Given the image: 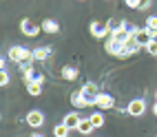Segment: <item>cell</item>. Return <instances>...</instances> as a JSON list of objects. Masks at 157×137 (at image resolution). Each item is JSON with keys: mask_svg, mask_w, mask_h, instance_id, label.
Masks as SVG:
<instances>
[{"mask_svg": "<svg viewBox=\"0 0 157 137\" xmlns=\"http://www.w3.org/2000/svg\"><path fill=\"white\" fill-rule=\"evenodd\" d=\"M93 104H95L98 108H102V111H109V108L115 106V100H113V95H109V93H100V95L93 100Z\"/></svg>", "mask_w": 157, "mask_h": 137, "instance_id": "4", "label": "cell"}, {"mask_svg": "<svg viewBox=\"0 0 157 137\" xmlns=\"http://www.w3.org/2000/svg\"><path fill=\"white\" fill-rule=\"evenodd\" d=\"M104 49H106V53H111V55L117 58L120 49H122V42H120V40H115L113 36H109V38H106V44H104Z\"/></svg>", "mask_w": 157, "mask_h": 137, "instance_id": "10", "label": "cell"}, {"mask_svg": "<svg viewBox=\"0 0 157 137\" xmlns=\"http://www.w3.org/2000/svg\"><path fill=\"white\" fill-rule=\"evenodd\" d=\"M89 31H91V36H93V38H98V40L109 38V36H111L109 25H106V22H98V20H93V22L89 25Z\"/></svg>", "mask_w": 157, "mask_h": 137, "instance_id": "2", "label": "cell"}, {"mask_svg": "<svg viewBox=\"0 0 157 137\" xmlns=\"http://www.w3.org/2000/svg\"><path fill=\"white\" fill-rule=\"evenodd\" d=\"M51 51H53V49H51V47H40V49H36L33 51V60H47L49 55H51Z\"/></svg>", "mask_w": 157, "mask_h": 137, "instance_id": "16", "label": "cell"}, {"mask_svg": "<svg viewBox=\"0 0 157 137\" xmlns=\"http://www.w3.org/2000/svg\"><path fill=\"white\" fill-rule=\"evenodd\" d=\"M71 104L75 108H84V106H91L93 102L89 97H84V93H82V91H75V93H71Z\"/></svg>", "mask_w": 157, "mask_h": 137, "instance_id": "7", "label": "cell"}, {"mask_svg": "<svg viewBox=\"0 0 157 137\" xmlns=\"http://www.w3.org/2000/svg\"><path fill=\"white\" fill-rule=\"evenodd\" d=\"M124 2H126V7H128V9H140L142 0H124Z\"/></svg>", "mask_w": 157, "mask_h": 137, "instance_id": "22", "label": "cell"}, {"mask_svg": "<svg viewBox=\"0 0 157 137\" xmlns=\"http://www.w3.org/2000/svg\"><path fill=\"white\" fill-rule=\"evenodd\" d=\"M155 102H157V91H155Z\"/></svg>", "mask_w": 157, "mask_h": 137, "instance_id": "27", "label": "cell"}, {"mask_svg": "<svg viewBox=\"0 0 157 137\" xmlns=\"http://www.w3.org/2000/svg\"><path fill=\"white\" fill-rule=\"evenodd\" d=\"M153 5V0H142V5H140V11H146V9H151Z\"/></svg>", "mask_w": 157, "mask_h": 137, "instance_id": "24", "label": "cell"}, {"mask_svg": "<svg viewBox=\"0 0 157 137\" xmlns=\"http://www.w3.org/2000/svg\"><path fill=\"white\" fill-rule=\"evenodd\" d=\"M0 84H2V86H7V84H9V73L2 69V71H0Z\"/></svg>", "mask_w": 157, "mask_h": 137, "instance_id": "23", "label": "cell"}, {"mask_svg": "<svg viewBox=\"0 0 157 137\" xmlns=\"http://www.w3.org/2000/svg\"><path fill=\"white\" fill-rule=\"evenodd\" d=\"M31 137H44V135H40V133H33V135H31Z\"/></svg>", "mask_w": 157, "mask_h": 137, "instance_id": "25", "label": "cell"}, {"mask_svg": "<svg viewBox=\"0 0 157 137\" xmlns=\"http://www.w3.org/2000/svg\"><path fill=\"white\" fill-rule=\"evenodd\" d=\"M7 58L11 60V62H16V64H25V62H31V60H33V51L27 49V47H11Z\"/></svg>", "mask_w": 157, "mask_h": 137, "instance_id": "1", "label": "cell"}, {"mask_svg": "<svg viewBox=\"0 0 157 137\" xmlns=\"http://www.w3.org/2000/svg\"><path fill=\"white\" fill-rule=\"evenodd\" d=\"M75 131H78L80 135H91L93 131H95V126H93V124H91V120H89V117H82Z\"/></svg>", "mask_w": 157, "mask_h": 137, "instance_id": "13", "label": "cell"}, {"mask_svg": "<svg viewBox=\"0 0 157 137\" xmlns=\"http://www.w3.org/2000/svg\"><path fill=\"white\" fill-rule=\"evenodd\" d=\"M146 51H148L151 55H157V40H151L148 44H146Z\"/></svg>", "mask_w": 157, "mask_h": 137, "instance_id": "21", "label": "cell"}, {"mask_svg": "<svg viewBox=\"0 0 157 137\" xmlns=\"http://www.w3.org/2000/svg\"><path fill=\"white\" fill-rule=\"evenodd\" d=\"M40 29H42L44 33H58V31H60V25L56 22L53 18H44L42 25H40Z\"/></svg>", "mask_w": 157, "mask_h": 137, "instance_id": "12", "label": "cell"}, {"mask_svg": "<svg viewBox=\"0 0 157 137\" xmlns=\"http://www.w3.org/2000/svg\"><path fill=\"white\" fill-rule=\"evenodd\" d=\"M78 75H80V71L75 67H62V78L64 80L73 82V80H78Z\"/></svg>", "mask_w": 157, "mask_h": 137, "instance_id": "15", "label": "cell"}, {"mask_svg": "<svg viewBox=\"0 0 157 137\" xmlns=\"http://www.w3.org/2000/svg\"><path fill=\"white\" fill-rule=\"evenodd\" d=\"M27 124L31 126V128H40V126L44 124V115L40 113V111H29V115H27Z\"/></svg>", "mask_w": 157, "mask_h": 137, "instance_id": "8", "label": "cell"}, {"mask_svg": "<svg viewBox=\"0 0 157 137\" xmlns=\"http://www.w3.org/2000/svg\"><path fill=\"white\" fill-rule=\"evenodd\" d=\"M80 115L75 113V111H73V113H69V115H64V120H62V124H64L67 126V128L69 131H73V128H78V124H80Z\"/></svg>", "mask_w": 157, "mask_h": 137, "instance_id": "11", "label": "cell"}, {"mask_svg": "<svg viewBox=\"0 0 157 137\" xmlns=\"http://www.w3.org/2000/svg\"><path fill=\"white\" fill-rule=\"evenodd\" d=\"M126 113L131 115V117H142V115L146 113V102L140 100V97H135L128 102V106H126Z\"/></svg>", "mask_w": 157, "mask_h": 137, "instance_id": "3", "label": "cell"}, {"mask_svg": "<svg viewBox=\"0 0 157 137\" xmlns=\"http://www.w3.org/2000/svg\"><path fill=\"white\" fill-rule=\"evenodd\" d=\"M89 120H91V124L95 126V128H102V126H104V115H102L100 111H98V113H91Z\"/></svg>", "mask_w": 157, "mask_h": 137, "instance_id": "17", "label": "cell"}, {"mask_svg": "<svg viewBox=\"0 0 157 137\" xmlns=\"http://www.w3.org/2000/svg\"><path fill=\"white\" fill-rule=\"evenodd\" d=\"M153 113H155V115H157V102H155V106H153Z\"/></svg>", "mask_w": 157, "mask_h": 137, "instance_id": "26", "label": "cell"}, {"mask_svg": "<svg viewBox=\"0 0 157 137\" xmlns=\"http://www.w3.org/2000/svg\"><path fill=\"white\" fill-rule=\"evenodd\" d=\"M82 93H84V97H89L91 102L95 100L98 95H100V91H98V84H93V82H89V84H84V86L80 89Z\"/></svg>", "mask_w": 157, "mask_h": 137, "instance_id": "14", "label": "cell"}, {"mask_svg": "<svg viewBox=\"0 0 157 137\" xmlns=\"http://www.w3.org/2000/svg\"><path fill=\"white\" fill-rule=\"evenodd\" d=\"M20 31H22L25 36H29V38H36V36H38L42 29H40V27H36V25L31 22L29 18H25V20H20Z\"/></svg>", "mask_w": 157, "mask_h": 137, "instance_id": "5", "label": "cell"}, {"mask_svg": "<svg viewBox=\"0 0 157 137\" xmlns=\"http://www.w3.org/2000/svg\"><path fill=\"white\" fill-rule=\"evenodd\" d=\"M153 40V31L148 29V27H144V29H137V33H135V42L142 47V49H146V44Z\"/></svg>", "mask_w": 157, "mask_h": 137, "instance_id": "6", "label": "cell"}, {"mask_svg": "<svg viewBox=\"0 0 157 137\" xmlns=\"http://www.w3.org/2000/svg\"><path fill=\"white\" fill-rule=\"evenodd\" d=\"M22 75H25V82L27 84H31V82H38V84H44V75H42V73H38L33 67H31V69H27L25 73H22Z\"/></svg>", "mask_w": 157, "mask_h": 137, "instance_id": "9", "label": "cell"}, {"mask_svg": "<svg viewBox=\"0 0 157 137\" xmlns=\"http://www.w3.org/2000/svg\"><path fill=\"white\" fill-rule=\"evenodd\" d=\"M146 27H148L151 31H157V16H148V18H146Z\"/></svg>", "mask_w": 157, "mask_h": 137, "instance_id": "20", "label": "cell"}, {"mask_svg": "<svg viewBox=\"0 0 157 137\" xmlns=\"http://www.w3.org/2000/svg\"><path fill=\"white\" fill-rule=\"evenodd\" d=\"M27 93H29V95H33V97H38L40 93H42V84H38V82L27 84Z\"/></svg>", "mask_w": 157, "mask_h": 137, "instance_id": "18", "label": "cell"}, {"mask_svg": "<svg viewBox=\"0 0 157 137\" xmlns=\"http://www.w3.org/2000/svg\"><path fill=\"white\" fill-rule=\"evenodd\" d=\"M69 133H71V131L67 128L64 124H56V126H53V135H56V137H69Z\"/></svg>", "mask_w": 157, "mask_h": 137, "instance_id": "19", "label": "cell"}]
</instances>
